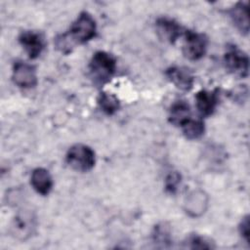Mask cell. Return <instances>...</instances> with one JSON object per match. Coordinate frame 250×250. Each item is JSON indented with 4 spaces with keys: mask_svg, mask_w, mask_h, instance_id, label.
Segmentation results:
<instances>
[{
    "mask_svg": "<svg viewBox=\"0 0 250 250\" xmlns=\"http://www.w3.org/2000/svg\"><path fill=\"white\" fill-rule=\"evenodd\" d=\"M224 62L227 69L235 76L244 78L248 75L249 71V59L248 56L234 45L227 48L224 56Z\"/></svg>",
    "mask_w": 250,
    "mask_h": 250,
    "instance_id": "obj_4",
    "label": "cell"
},
{
    "mask_svg": "<svg viewBox=\"0 0 250 250\" xmlns=\"http://www.w3.org/2000/svg\"><path fill=\"white\" fill-rule=\"evenodd\" d=\"M207 49V39L203 34L191 31H184L183 53L186 58L191 61L201 59Z\"/></svg>",
    "mask_w": 250,
    "mask_h": 250,
    "instance_id": "obj_6",
    "label": "cell"
},
{
    "mask_svg": "<svg viewBox=\"0 0 250 250\" xmlns=\"http://www.w3.org/2000/svg\"><path fill=\"white\" fill-rule=\"evenodd\" d=\"M184 244V247L190 249H211L215 247L213 245V242H211L209 239L197 234L188 235L185 240Z\"/></svg>",
    "mask_w": 250,
    "mask_h": 250,
    "instance_id": "obj_19",
    "label": "cell"
},
{
    "mask_svg": "<svg viewBox=\"0 0 250 250\" xmlns=\"http://www.w3.org/2000/svg\"><path fill=\"white\" fill-rule=\"evenodd\" d=\"M98 104L101 109L107 115H111L116 112L120 106V103L117 97L107 92H102L99 95Z\"/></svg>",
    "mask_w": 250,
    "mask_h": 250,
    "instance_id": "obj_16",
    "label": "cell"
},
{
    "mask_svg": "<svg viewBox=\"0 0 250 250\" xmlns=\"http://www.w3.org/2000/svg\"><path fill=\"white\" fill-rule=\"evenodd\" d=\"M19 42L30 59H36L42 53L45 46L42 34L31 30L22 31L19 36Z\"/></svg>",
    "mask_w": 250,
    "mask_h": 250,
    "instance_id": "obj_9",
    "label": "cell"
},
{
    "mask_svg": "<svg viewBox=\"0 0 250 250\" xmlns=\"http://www.w3.org/2000/svg\"><path fill=\"white\" fill-rule=\"evenodd\" d=\"M229 17L235 27L243 34L249 32L248 6L244 2H237L230 10Z\"/></svg>",
    "mask_w": 250,
    "mask_h": 250,
    "instance_id": "obj_14",
    "label": "cell"
},
{
    "mask_svg": "<svg viewBox=\"0 0 250 250\" xmlns=\"http://www.w3.org/2000/svg\"><path fill=\"white\" fill-rule=\"evenodd\" d=\"M97 24L88 12H81L77 19L72 22L67 33L56 39L57 47L67 54L75 44H83L96 36Z\"/></svg>",
    "mask_w": 250,
    "mask_h": 250,
    "instance_id": "obj_1",
    "label": "cell"
},
{
    "mask_svg": "<svg viewBox=\"0 0 250 250\" xmlns=\"http://www.w3.org/2000/svg\"><path fill=\"white\" fill-rule=\"evenodd\" d=\"M152 240L160 247H167L171 243V230L166 223L155 226L152 232Z\"/></svg>",
    "mask_w": 250,
    "mask_h": 250,
    "instance_id": "obj_18",
    "label": "cell"
},
{
    "mask_svg": "<svg viewBox=\"0 0 250 250\" xmlns=\"http://www.w3.org/2000/svg\"><path fill=\"white\" fill-rule=\"evenodd\" d=\"M181 184V174L177 171L170 172L165 178V189L167 192L175 193Z\"/></svg>",
    "mask_w": 250,
    "mask_h": 250,
    "instance_id": "obj_20",
    "label": "cell"
},
{
    "mask_svg": "<svg viewBox=\"0 0 250 250\" xmlns=\"http://www.w3.org/2000/svg\"><path fill=\"white\" fill-rule=\"evenodd\" d=\"M155 26L159 37L171 44H174L184 34L183 27L175 20L167 17L158 18L155 21Z\"/></svg>",
    "mask_w": 250,
    "mask_h": 250,
    "instance_id": "obj_10",
    "label": "cell"
},
{
    "mask_svg": "<svg viewBox=\"0 0 250 250\" xmlns=\"http://www.w3.org/2000/svg\"><path fill=\"white\" fill-rule=\"evenodd\" d=\"M36 225V217L31 211H21L13 219L10 231L15 238L19 240H26L34 233Z\"/></svg>",
    "mask_w": 250,
    "mask_h": 250,
    "instance_id": "obj_5",
    "label": "cell"
},
{
    "mask_svg": "<svg viewBox=\"0 0 250 250\" xmlns=\"http://www.w3.org/2000/svg\"><path fill=\"white\" fill-rule=\"evenodd\" d=\"M30 184L34 190L41 195L49 194L53 188V180L49 171L42 167L35 168L32 171Z\"/></svg>",
    "mask_w": 250,
    "mask_h": 250,
    "instance_id": "obj_13",
    "label": "cell"
},
{
    "mask_svg": "<svg viewBox=\"0 0 250 250\" xmlns=\"http://www.w3.org/2000/svg\"><path fill=\"white\" fill-rule=\"evenodd\" d=\"M218 93L215 91H199L195 96L196 108L202 116H209L213 114L218 104Z\"/></svg>",
    "mask_w": 250,
    "mask_h": 250,
    "instance_id": "obj_12",
    "label": "cell"
},
{
    "mask_svg": "<svg viewBox=\"0 0 250 250\" xmlns=\"http://www.w3.org/2000/svg\"><path fill=\"white\" fill-rule=\"evenodd\" d=\"M66 163L79 172L90 171L96 163L94 150L83 144H76L70 146L65 156Z\"/></svg>",
    "mask_w": 250,
    "mask_h": 250,
    "instance_id": "obj_3",
    "label": "cell"
},
{
    "mask_svg": "<svg viewBox=\"0 0 250 250\" xmlns=\"http://www.w3.org/2000/svg\"><path fill=\"white\" fill-rule=\"evenodd\" d=\"M13 81L21 88H32L37 84L35 67L26 62L18 61L13 66Z\"/></svg>",
    "mask_w": 250,
    "mask_h": 250,
    "instance_id": "obj_7",
    "label": "cell"
},
{
    "mask_svg": "<svg viewBox=\"0 0 250 250\" xmlns=\"http://www.w3.org/2000/svg\"><path fill=\"white\" fill-rule=\"evenodd\" d=\"M167 78L180 90L188 92L191 90L194 83V75L186 66H171L166 69Z\"/></svg>",
    "mask_w": 250,
    "mask_h": 250,
    "instance_id": "obj_8",
    "label": "cell"
},
{
    "mask_svg": "<svg viewBox=\"0 0 250 250\" xmlns=\"http://www.w3.org/2000/svg\"><path fill=\"white\" fill-rule=\"evenodd\" d=\"M116 70V59L104 51L96 52L89 63V72L93 82L102 86L108 82Z\"/></svg>",
    "mask_w": 250,
    "mask_h": 250,
    "instance_id": "obj_2",
    "label": "cell"
},
{
    "mask_svg": "<svg viewBox=\"0 0 250 250\" xmlns=\"http://www.w3.org/2000/svg\"><path fill=\"white\" fill-rule=\"evenodd\" d=\"M190 118L189 105L185 101L175 102L169 110V122L175 126L182 127Z\"/></svg>",
    "mask_w": 250,
    "mask_h": 250,
    "instance_id": "obj_15",
    "label": "cell"
},
{
    "mask_svg": "<svg viewBox=\"0 0 250 250\" xmlns=\"http://www.w3.org/2000/svg\"><path fill=\"white\" fill-rule=\"evenodd\" d=\"M184 136L188 140H196L200 138L205 131L204 122L201 119H191L189 118L182 126Z\"/></svg>",
    "mask_w": 250,
    "mask_h": 250,
    "instance_id": "obj_17",
    "label": "cell"
},
{
    "mask_svg": "<svg viewBox=\"0 0 250 250\" xmlns=\"http://www.w3.org/2000/svg\"><path fill=\"white\" fill-rule=\"evenodd\" d=\"M239 232L241 234V236L244 238V240L249 243V233H250V229H249V216L246 215L245 217H243V219L241 220L240 224H239Z\"/></svg>",
    "mask_w": 250,
    "mask_h": 250,
    "instance_id": "obj_21",
    "label": "cell"
},
{
    "mask_svg": "<svg viewBox=\"0 0 250 250\" xmlns=\"http://www.w3.org/2000/svg\"><path fill=\"white\" fill-rule=\"evenodd\" d=\"M208 207V196L201 189L191 191L186 198L185 211L192 218L200 217Z\"/></svg>",
    "mask_w": 250,
    "mask_h": 250,
    "instance_id": "obj_11",
    "label": "cell"
}]
</instances>
